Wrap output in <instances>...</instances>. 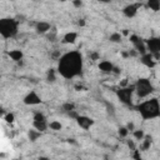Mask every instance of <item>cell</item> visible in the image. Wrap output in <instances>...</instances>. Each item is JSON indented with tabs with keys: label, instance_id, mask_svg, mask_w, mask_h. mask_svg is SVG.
Masks as SVG:
<instances>
[{
	"label": "cell",
	"instance_id": "7",
	"mask_svg": "<svg viewBox=\"0 0 160 160\" xmlns=\"http://www.w3.org/2000/svg\"><path fill=\"white\" fill-rule=\"evenodd\" d=\"M23 101L25 105H39V104H41V98L35 92H30L24 96Z\"/></svg>",
	"mask_w": 160,
	"mask_h": 160
},
{
	"label": "cell",
	"instance_id": "26",
	"mask_svg": "<svg viewBox=\"0 0 160 160\" xmlns=\"http://www.w3.org/2000/svg\"><path fill=\"white\" fill-rule=\"evenodd\" d=\"M4 120L6 121V123H13L14 120H15V116H14V114L13 113H9V114H6L5 116H4Z\"/></svg>",
	"mask_w": 160,
	"mask_h": 160
},
{
	"label": "cell",
	"instance_id": "31",
	"mask_svg": "<svg viewBox=\"0 0 160 160\" xmlns=\"http://www.w3.org/2000/svg\"><path fill=\"white\" fill-rule=\"evenodd\" d=\"M129 85V80L125 78V79H121V81L119 83V88H124V86H128Z\"/></svg>",
	"mask_w": 160,
	"mask_h": 160
},
{
	"label": "cell",
	"instance_id": "24",
	"mask_svg": "<svg viewBox=\"0 0 160 160\" xmlns=\"http://www.w3.org/2000/svg\"><path fill=\"white\" fill-rule=\"evenodd\" d=\"M118 133H119V135H120L121 138H127L128 134H129V129H128L127 127H120L119 130H118Z\"/></svg>",
	"mask_w": 160,
	"mask_h": 160
},
{
	"label": "cell",
	"instance_id": "36",
	"mask_svg": "<svg viewBox=\"0 0 160 160\" xmlns=\"http://www.w3.org/2000/svg\"><path fill=\"white\" fill-rule=\"evenodd\" d=\"M134 158H135V159H139V160H140V159H141V155H140V154H139V151H138L136 149H135V154H134Z\"/></svg>",
	"mask_w": 160,
	"mask_h": 160
},
{
	"label": "cell",
	"instance_id": "37",
	"mask_svg": "<svg viewBox=\"0 0 160 160\" xmlns=\"http://www.w3.org/2000/svg\"><path fill=\"white\" fill-rule=\"evenodd\" d=\"M83 89H84V88H83V85H79V84L75 85V90H76V92H81Z\"/></svg>",
	"mask_w": 160,
	"mask_h": 160
},
{
	"label": "cell",
	"instance_id": "13",
	"mask_svg": "<svg viewBox=\"0 0 160 160\" xmlns=\"http://www.w3.org/2000/svg\"><path fill=\"white\" fill-rule=\"evenodd\" d=\"M33 127H34V129H36V130L41 131V133H44V131H46V129L49 128V124L46 123V120H34L33 121Z\"/></svg>",
	"mask_w": 160,
	"mask_h": 160
},
{
	"label": "cell",
	"instance_id": "34",
	"mask_svg": "<svg viewBox=\"0 0 160 160\" xmlns=\"http://www.w3.org/2000/svg\"><path fill=\"white\" fill-rule=\"evenodd\" d=\"M129 55L130 57H136V55H139V53L136 49H133V50H129Z\"/></svg>",
	"mask_w": 160,
	"mask_h": 160
},
{
	"label": "cell",
	"instance_id": "5",
	"mask_svg": "<svg viewBox=\"0 0 160 160\" xmlns=\"http://www.w3.org/2000/svg\"><path fill=\"white\" fill-rule=\"evenodd\" d=\"M135 93V84L134 85H128L124 88H119L116 90V95L119 100L125 104V105H131L133 103V95Z\"/></svg>",
	"mask_w": 160,
	"mask_h": 160
},
{
	"label": "cell",
	"instance_id": "2",
	"mask_svg": "<svg viewBox=\"0 0 160 160\" xmlns=\"http://www.w3.org/2000/svg\"><path fill=\"white\" fill-rule=\"evenodd\" d=\"M136 110L140 113L141 118L144 120H150L155 119L160 116V104L156 98H153L149 100H145L140 103L136 106Z\"/></svg>",
	"mask_w": 160,
	"mask_h": 160
},
{
	"label": "cell",
	"instance_id": "40",
	"mask_svg": "<svg viewBox=\"0 0 160 160\" xmlns=\"http://www.w3.org/2000/svg\"><path fill=\"white\" fill-rule=\"evenodd\" d=\"M78 24H79V26H84L85 25V20L84 19H80L79 22H78Z\"/></svg>",
	"mask_w": 160,
	"mask_h": 160
},
{
	"label": "cell",
	"instance_id": "19",
	"mask_svg": "<svg viewBox=\"0 0 160 160\" xmlns=\"http://www.w3.org/2000/svg\"><path fill=\"white\" fill-rule=\"evenodd\" d=\"M148 6L153 11L160 10V0H148Z\"/></svg>",
	"mask_w": 160,
	"mask_h": 160
},
{
	"label": "cell",
	"instance_id": "4",
	"mask_svg": "<svg viewBox=\"0 0 160 160\" xmlns=\"http://www.w3.org/2000/svg\"><path fill=\"white\" fill-rule=\"evenodd\" d=\"M153 92H154V88H153L149 79L141 78L135 83V93L139 98H141V99L147 98V96H149Z\"/></svg>",
	"mask_w": 160,
	"mask_h": 160
},
{
	"label": "cell",
	"instance_id": "38",
	"mask_svg": "<svg viewBox=\"0 0 160 160\" xmlns=\"http://www.w3.org/2000/svg\"><path fill=\"white\" fill-rule=\"evenodd\" d=\"M121 35H124V36H128V35H129V30H128V29H124V30L121 31Z\"/></svg>",
	"mask_w": 160,
	"mask_h": 160
},
{
	"label": "cell",
	"instance_id": "29",
	"mask_svg": "<svg viewBox=\"0 0 160 160\" xmlns=\"http://www.w3.org/2000/svg\"><path fill=\"white\" fill-rule=\"evenodd\" d=\"M90 59H92V60H99L100 59V55H99V53H96V51H94V53H92V54H90Z\"/></svg>",
	"mask_w": 160,
	"mask_h": 160
},
{
	"label": "cell",
	"instance_id": "11",
	"mask_svg": "<svg viewBox=\"0 0 160 160\" xmlns=\"http://www.w3.org/2000/svg\"><path fill=\"white\" fill-rule=\"evenodd\" d=\"M113 69H114V65L108 60H103L99 63V70L103 73H113Z\"/></svg>",
	"mask_w": 160,
	"mask_h": 160
},
{
	"label": "cell",
	"instance_id": "41",
	"mask_svg": "<svg viewBox=\"0 0 160 160\" xmlns=\"http://www.w3.org/2000/svg\"><path fill=\"white\" fill-rule=\"evenodd\" d=\"M99 1H101V3H110L111 0H99Z\"/></svg>",
	"mask_w": 160,
	"mask_h": 160
},
{
	"label": "cell",
	"instance_id": "35",
	"mask_svg": "<svg viewBox=\"0 0 160 160\" xmlns=\"http://www.w3.org/2000/svg\"><path fill=\"white\" fill-rule=\"evenodd\" d=\"M113 73H114V74H116V75H118V74H120V73H121L120 68H118V66H114V69H113Z\"/></svg>",
	"mask_w": 160,
	"mask_h": 160
},
{
	"label": "cell",
	"instance_id": "39",
	"mask_svg": "<svg viewBox=\"0 0 160 160\" xmlns=\"http://www.w3.org/2000/svg\"><path fill=\"white\" fill-rule=\"evenodd\" d=\"M121 57H123V58H129V57H130V55H129V51H123V53H121Z\"/></svg>",
	"mask_w": 160,
	"mask_h": 160
},
{
	"label": "cell",
	"instance_id": "27",
	"mask_svg": "<svg viewBox=\"0 0 160 160\" xmlns=\"http://www.w3.org/2000/svg\"><path fill=\"white\" fill-rule=\"evenodd\" d=\"M129 40H130V43L134 45V44H136V43H138L139 40H140V38H139V36L136 35V34H131V35L129 36Z\"/></svg>",
	"mask_w": 160,
	"mask_h": 160
},
{
	"label": "cell",
	"instance_id": "25",
	"mask_svg": "<svg viewBox=\"0 0 160 160\" xmlns=\"http://www.w3.org/2000/svg\"><path fill=\"white\" fill-rule=\"evenodd\" d=\"M63 110L69 113V111H71V110H75V105L73 103H65L64 105H63Z\"/></svg>",
	"mask_w": 160,
	"mask_h": 160
},
{
	"label": "cell",
	"instance_id": "9",
	"mask_svg": "<svg viewBox=\"0 0 160 160\" xmlns=\"http://www.w3.org/2000/svg\"><path fill=\"white\" fill-rule=\"evenodd\" d=\"M141 6V3H138V4H129L127 5L125 8L123 9L124 15L127 18H134L136 14H138V9Z\"/></svg>",
	"mask_w": 160,
	"mask_h": 160
},
{
	"label": "cell",
	"instance_id": "10",
	"mask_svg": "<svg viewBox=\"0 0 160 160\" xmlns=\"http://www.w3.org/2000/svg\"><path fill=\"white\" fill-rule=\"evenodd\" d=\"M141 63L147 68H154L156 65V60L154 59V57H153V54L149 53V51L147 54L141 55Z\"/></svg>",
	"mask_w": 160,
	"mask_h": 160
},
{
	"label": "cell",
	"instance_id": "17",
	"mask_svg": "<svg viewBox=\"0 0 160 160\" xmlns=\"http://www.w3.org/2000/svg\"><path fill=\"white\" fill-rule=\"evenodd\" d=\"M141 141H143V143H141V150L147 151V150H149V149H150V147H151L153 138H151L150 135H145V138L143 139Z\"/></svg>",
	"mask_w": 160,
	"mask_h": 160
},
{
	"label": "cell",
	"instance_id": "6",
	"mask_svg": "<svg viewBox=\"0 0 160 160\" xmlns=\"http://www.w3.org/2000/svg\"><path fill=\"white\" fill-rule=\"evenodd\" d=\"M147 43V49L149 53L155 54V53H160V38H150L148 40H145Z\"/></svg>",
	"mask_w": 160,
	"mask_h": 160
},
{
	"label": "cell",
	"instance_id": "30",
	"mask_svg": "<svg viewBox=\"0 0 160 160\" xmlns=\"http://www.w3.org/2000/svg\"><path fill=\"white\" fill-rule=\"evenodd\" d=\"M127 144H128V147H129V149L130 150H133V151H135V143H134V140H128L127 141Z\"/></svg>",
	"mask_w": 160,
	"mask_h": 160
},
{
	"label": "cell",
	"instance_id": "18",
	"mask_svg": "<svg viewBox=\"0 0 160 160\" xmlns=\"http://www.w3.org/2000/svg\"><path fill=\"white\" fill-rule=\"evenodd\" d=\"M40 135H41V131H39V130H36V129H34V130H29V133H28V136H29V139H30V141H36L38 139L40 138Z\"/></svg>",
	"mask_w": 160,
	"mask_h": 160
},
{
	"label": "cell",
	"instance_id": "33",
	"mask_svg": "<svg viewBox=\"0 0 160 160\" xmlns=\"http://www.w3.org/2000/svg\"><path fill=\"white\" fill-rule=\"evenodd\" d=\"M127 128L129 129V131H134V130H135V125H134V123L130 121V123L127 124Z\"/></svg>",
	"mask_w": 160,
	"mask_h": 160
},
{
	"label": "cell",
	"instance_id": "28",
	"mask_svg": "<svg viewBox=\"0 0 160 160\" xmlns=\"http://www.w3.org/2000/svg\"><path fill=\"white\" fill-rule=\"evenodd\" d=\"M34 120H46V118L43 113H35L34 114Z\"/></svg>",
	"mask_w": 160,
	"mask_h": 160
},
{
	"label": "cell",
	"instance_id": "23",
	"mask_svg": "<svg viewBox=\"0 0 160 160\" xmlns=\"http://www.w3.org/2000/svg\"><path fill=\"white\" fill-rule=\"evenodd\" d=\"M46 80L49 83H54L57 80V75H55V69H49L48 71V75H46Z\"/></svg>",
	"mask_w": 160,
	"mask_h": 160
},
{
	"label": "cell",
	"instance_id": "43",
	"mask_svg": "<svg viewBox=\"0 0 160 160\" xmlns=\"http://www.w3.org/2000/svg\"><path fill=\"white\" fill-rule=\"evenodd\" d=\"M136 1H140V0H136Z\"/></svg>",
	"mask_w": 160,
	"mask_h": 160
},
{
	"label": "cell",
	"instance_id": "12",
	"mask_svg": "<svg viewBox=\"0 0 160 160\" xmlns=\"http://www.w3.org/2000/svg\"><path fill=\"white\" fill-rule=\"evenodd\" d=\"M50 29H51V25L49 23H46V22H40L35 26V30H36L38 34H45V33L49 31Z\"/></svg>",
	"mask_w": 160,
	"mask_h": 160
},
{
	"label": "cell",
	"instance_id": "21",
	"mask_svg": "<svg viewBox=\"0 0 160 160\" xmlns=\"http://www.w3.org/2000/svg\"><path fill=\"white\" fill-rule=\"evenodd\" d=\"M49 128H50L51 130H54V131H60V130L63 129V125H61V123H60V121L54 120V121L49 123Z\"/></svg>",
	"mask_w": 160,
	"mask_h": 160
},
{
	"label": "cell",
	"instance_id": "42",
	"mask_svg": "<svg viewBox=\"0 0 160 160\" xmlns=\"http://www.w3.org/2000/svg\"><path fill=\"white\" fill-rule=\"evenodd\" d=\"M60 1H63V3H64V1H66V0H60Z\"/></svg>",
	"mask_w": 160,
	"mask_h": 160
},
{
	"label": "cell",
	"instance_id": "22",
	"mask_svg": "<svg viewBox=\"0 0 160 160\" xmlns=\"http://www.w3.org/2000/svg\"><path fill=\"white\" fill-rule=\"evenodd\" d=\"M145 135L147 134L144 133V130H134L133 131V136H134L135 140H143L145 138Z\"/></svg>",
	"mask_w": 160,
	"mask_h": 160
},
{
	"label": "cell",
	"instance_id": "14",
	"mask_svg": "<svg viewBox=\"0 0 160 160\" xmlns=\"http://www.w3.org/2000/svg\"><path fill=\"white\" fill-rule=\"evenodd\" d=\"M76 39H78V34L74 33V31H70V33H66L64 38H63V43L64 44H74Z\"/></svg>",
	"mask_w": 160,
	"mask_h": 160
},
{
	"label": "cell",
	"instance_id": "32",
	"mask_svg": "<svg viewBox=\"0 0 160 160\" xmlns=\"http://www.w3.org/2000/svg\"><path fill=\"white\" fill-rule=\"evenodd\" d=\"M73 5L75 6V8H81L83 1H81V0H73Z\"/></svg>",
	"mask_w": 160,
	"mask_h": 160
},
{
	"label": "cell",
	"instance_id": "3",
	"mask_svg": "<svg viewBox=\"0 0 160 160\" xmlns=\"http://www.w3.org/2000/svg\"><path fill=\"white\" fill-rule=\"evenodd\" d=\"M18 33V22L15 19H1L0 20V34L5 39L14 38Z\"/></svg>",
	"mask_w": 160,
	"mask_h": 160
},
{
	"label": "cell",
	"instance_id": "16",
	"mask_svg": "<svg viewBox=\"0 0 160 160\" xmlns=\"http://www.w3.org/2000/svg\"><path fill=\"white\" fill-rule=\"evenodd\" d=\"M9 57H10V59H11V60L19 63L20 60H23L24 54H23V51H22V50H19V49H14V50L9 51Z\"/></svg>",
	"mask_w": 160,
	"mask_h": 160
},
{
	"label": "cell",
	"instance_id": "15",
	"mask_svg": "<svg viewBox=\"0 0 160 160\" xmlns=\"http://www.w3.org/2000/svg\"><path fill=\"white\" fill-rule=\"evenodd\" d=\"M134 49H136V50H138V53L140 54V55H144V54H147V53H148V49H147V43H145V41H144L143 39H140L136 44H134Z\"/></svg>",
	"mask_w": 160,
	"mask_h": 160
},
{
	"label": "cell",
	"instance_id": "8",
	"mask_svg": "<svg viewBox=\"0 0 160 160\" xmlns=\"http://www.w3.org/2000/svg\"><path fill=\"white\" fill-rule=\"evenodd\" d=\"M75 120H76V123H78L79 127L81 129H84V130L90 129V127H93V125H94V120L92 119V118L85 116V115H79Z\"/></svg>",
	"mask_w": 160,
	"mask_h": 160
},
{
	"label": "cell",
	"instance_id": "1",
	"mask_svg": "<svg viewBox=\"0 0 160 160\" xmlns=\"http://www.w3.org/2000/svg\"><path fill=\"white\" fill-rule=\"evenodd\" d=\"M59 74L65 79H74L83 73V57L79 51H70L61 55L58 64Z\"/></svg>",
	"mask_w": 160,
	"mask_h": 160
},
{
	"label": "cell",
	"instance_id": "20",
	"mask_svg": "<svg viewBox=\"0 0 160 160\" xmlns=\"http://www.w3.org/2000/svg\"><path fill=\"white\" fill-rule=\"evenodd\" d=\"M121 39H123V35H121L120 33H113V34L110 35V38H109V40L111 41V43H115V44L120 43Z\"/></svg>",
	"mask_w": 160,
	"mask_h": 160
}]
</instances>
